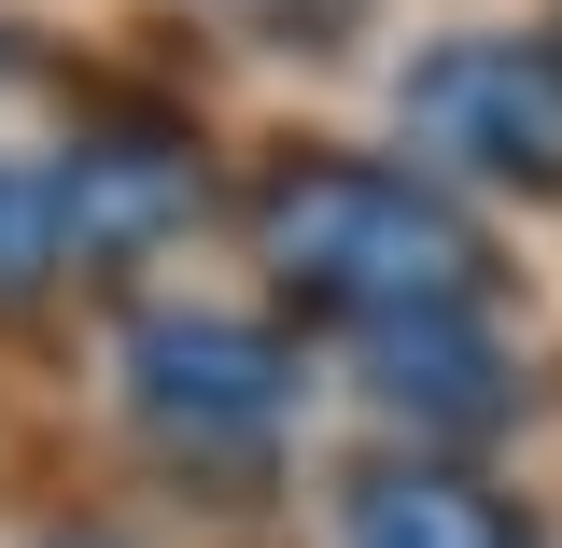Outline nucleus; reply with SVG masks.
Segmentation results:
<instances>
[{
    "mask_svg": "<svg viewBox=\"0 0 562 548\" xmlns=\"http://www.w3.org/2000/svg\"><path fill=\"white\" fill-rule=\"evenodd\" d=\"M254 239L310 310H351V324H422L492 295V225L394 155H295L254 198Z\"/></svg>",
    "mask_w": 562,
    "mask_h": 548,
    "instance_id": "nucleus-1",
    "label": "nucleus"
},
{
    "mask_svg": "<svg viewBox=\"0 0 562 548\" xmlns=\"http://www.w3.org/2000/svg\"><path fill=\"white\" fill-rule=\"evenodd\" d=\"M113 380H127V422L155 450H183V465H254L281 422H295V351L254 324V310H140L127 351H113Z\"/></svg>",
    "mask_w": 562,
    "mask_h": 548,
    "instance_id": "nucleus-2",
    "label": "nucleus"
},
{
    "mask_svg": "<svg viewBox=\"0 0 562 548\" xmlns=\"http://www.w3.org/2000/svg\"><path fill=\"white\" fill-rule=\"evenodd\" d=\"M422 155L479 169V183H520V198H562V43H506V29H450L422 43L408 85H394Z\"/></svg>",
    "mask_w": 562,
    "mask_h": 548,
    "instance_id": "nucleus-3",
    "label": "nucleus"
},
{
    "mask_svg": "<svg viewBox=\"0 0 562 548\" xmlns=\"http://www.w3.org/2000/svg\"><path fill=\"white\" fill-rule=\"evenodd\" d=\"M366 409L408 436H492L520 409V366L479 338V310H422V324H366Z\"/></svg>",
    "mask_w": 562,
    "mask_h": 548,
    "instance_id": "nucleus-4",
    "label": "nucleus"
},
{
    "mask_svg": "<svg viewBox=\"0 0 562 548\" xmlns=\"http://www.w3.org/2000/svg\"><path fill=\"white\" fill-rule=\"evenodd\" d=\"M57 198H70V239H85V268H113V254H155V239H183L198 225V155L155 127H99L57 155Z\"/></svg>",
    "mask_w": 562,
    "mask_h": 548,
    "instance_id": "nucleus-5",
    "label": "nucleus"
},
{
    "mask_svg": "<svg viewBox=\"0 0 562 548\" xmlns=\"http://www.w3.org/2000/svg\"><path fill=\"white\" fill-rule=\"evenodd\" d=\"M338 548H535V521L479 479V465H366L338 492Z\"/></svg>",
    "mask_w": 562,
    "mask_h": 548,
    "instance_id": "nucleus-6",
    "label": "nucleus"
},
{
    "mask_svg": "<svg viewBox=\"0 0 562 548\" xmlns=\"http://www.w3.org/2000/svg\"><path fill=\"white\" fill-rule=\"evenodd\" d=\"M70 268H85V239H70L57 155H0V310H29V295H57Z\"/></svg>",
    "mask_w": 562,
    "mask_h": 548,
    "instance_id": "nucleus-7",
    "label": "nucleus"
},
{
    "mask_svg": "<svg viewBox=\"0 0 562 548\" xmlns=\"http://www.w3.org/2000/svg\"><path fill=\"white\" fill-rule=\"evenodd\" d=\"M254 14H268V29H295V43H310V29H338L351 0H254Z\"/></svg>",
    "mask_w": 562,
    "mask_h": 548,
    "instance_id": "nucleus-8",
    "label": "nucleus"
},
{
    "mask_svg": "<svg viewBox=\"0 0 562 548\" xmlns=\"http://www.w3.org/2000/svg\"><path fill=\"white\" fill-rule=\"evenodd\" d=\"M57 548H113V535H57Z\"/></svg>",
    "mask_w": 562,
    "mask_h": 548,
    "instance_id": "nucleus-9",
    "label": "nucleus"
}]
</instances>
